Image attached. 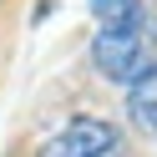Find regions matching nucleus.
Wrapping results in <instances>:
<instances>
[{"label":"nucleus","mask_w":157,"mask_h":157,"mask_svg":"<svg viewBox=\"0 0 157 157\" xmlns=\"http://www.w3.org/2000/svg\"><path fill=\"white\" fill-rule=\"evenodd\" d=\"M36 157H122V132L101 117H76L56 137H46Z\"/></svg>","instance_id":"nucleus-2"},{"label":"nucleus","mask_w":157,"mask_h":157,"mask_svg":"<svg viewBox=\"0 0 157 157\" xmlns=\"http://www.w3.org/2000/svg\"><path fill=\"white\" fill-rule=\"evenodd\" d=\"M91 15L96 25H127L142 15V0H91Z\"/></svg>","instance_id":"nucleus-4"},{"label":"nucleus","mask_w":157,"mask_h":157,"mask_svg":"<svg viewBox=\"0 0 157 157\" xmlns=\"http://www.w3.org/2000/svg\"><path fill=\"white\" fill-rule=\"evenodd\" d=\"M127 117H132L137 132L157 137V61L147 66L142 76H132V81H127Z\"/></svg>","instance_id":"nucleus-3"},{"label":"nucleus","mask_w":157,"mask_h":157,"mask_svg":"<svg viewBox=\"0 0 157 157\" xmlns=\"http://www.w3.org/2000/svg\"><path fill=\"white\" fill-rule=\"evenodd\" d=\"M152 51H157V31L147 15H137L127 25H96V36H91V66L106 81H122V86L157 61Z\"/></svg>","instance_id":"nucleus-1"}]
</instances>
